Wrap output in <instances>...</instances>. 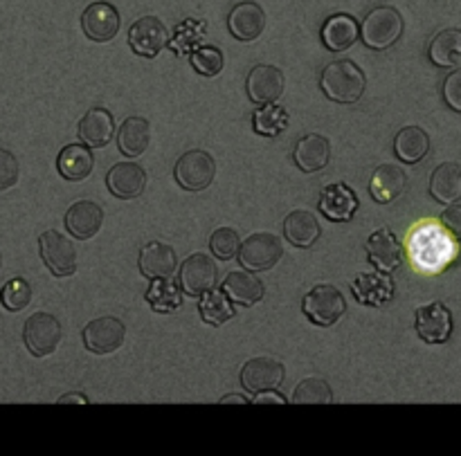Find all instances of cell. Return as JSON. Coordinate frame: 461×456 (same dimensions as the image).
Here are the masks:
<instances>
[{
  "mask_svg": "<svg viewBox=\"0 0 461 456\" xmlns=\"http://www.w3.org/2000/svg\"><path fill=\"white\" fill-rule=\"evenodd\" d=\"M365 72L354 61H333L320 76V88L331 102L356 103L365 93Z\"/></svg>",
  "mask_w": 461,
  "mask_h": 456,
  "instance_id": "cell-1",
  "label": "cell"
},
{
  "mask_svg": "<svg viewBox=\"0 0 461 456\" xmlns=\"http://www.w3.org/2000/svg\"><path fill=\"white\" fill-rule=\"evenodd\" d=\"M403 34V18L394 7H376L367 13L360 39L372 49H387L396 43Z\"/></svg>",
  "mask_w": 461,
  "mask_h": 456,
  "instance_id": "cell-2",
  "label": "cell"
},
{
  "mask_svg": "<svg viewBox=\"0 0 461 456\" xmlns=\"http://www.w3.org/2000/svg\"><path fill=\"white\" fill-rule=\"evenodd\" d=\"M239 261L250 273H266L275 268L284 256L282 238L270 232H257L248 237L239 247Z\"/></svg>",
  "mask_w": 461,
  "mask_h": 456,
  "instance_id": "cell-3",
  "label": "cell"
},
{
  "mask_svg": "<svg viewBox=\"0 0 461 456\" xmlns=\"http://www.w3.org/2000/svg\"><path fill=\"white\" fill-rule=\"evenodd\" d=\"M41 259L54 277H70L77 270V247L66 234L48 229L39 238Z\"/></svg>",
  "mask_w": 461,
  "mask_h": 456,
  "instance_id": "cell-4",
  "label": "cell"
},
{
  "mask_svg": "<svg viewBox=\"0 0 461 456\" xmlns=\"http://www.w3.org/2000/svg\"><path fill=\"white\" fill-rule=\"evenodd\" d=\"M345 295L329 283H320L304 297V315L318 326H331L345 315Z\"/></svg>",
  "mask_w": 461,
  "mask_h": 456,
  "instance_id": "cell-5",
  "label": "cell"
},
{
  "mask_svg": "<svg viewBox=\"0 0 461 456\" xmlns=\"http://www.w3.org/2000/svg\"><path fill=\"white\" fill-rule=\"evenodd\" d=\"M23 340H25L27 351L34 358H48L54 353L61 342V324L50 313H34L25 322L23 328Z\"/></svg>",
  "mask_w": 461,
  "mask_h": 456,
  "instance_id": "cell-6",
  "label": "cell"
},
{
  "mask_svg": "<svg viewBox=\"0 0 461 456\" xmlns=\"http://www.w3.org/2000/svg\"><path fill=\"white\" fill-rule=\"evenodd\" d=\"M174 175L185 192H203L214 180L216 162L205 151H187L176 162Z\"/></svg>",
  "mask_w": 461,
  "mask_h": 456,
  "instance_id": "cell-7",
  "label": "cell"
},
{
  "mask_svg": "<svg viewBox=\"0 0 461 456\" xmlns=\"http://www.w3.org/2000/svg\"><path fill=\"white\" fill-rule=\"evenodd\" d=\"M129 45L140 57L153 58L169 45V31L156 16H142L131 25Z\"/></svg>",
  "mask_w": 461,
  "mask_h": 456,
  "instance_id": "cell-8",
  "label": "cell"
},
{
  "mask_svg": "<svg viewBox=\"0 0 461 456\" xmlns=\"http://www.w3.org/2000/svg\"><path fill=\"white\" fill-rule=\"evenodd\" d=\"M126 328L117 317H97L84 328V346L90 353H115L124 344Z\"/></svg>",
  "mask_w": 461,
  "mask_h": 456,
  "instance_id": "cell-9",
  "label": "cell"
},
{
  "mask_svg": "<svg viewBox=\"0 0 461 456\" xmlns=\"http://www.w3.org/2000/svg\"><path fill=\"white\" fill-rule=\"evenodd\" d=\"M216 277L219 270L207 255H192L180 265V288L192 297H201L203 292L212 291L216 286Z\"/></svg>",
  "mask_w": 461,
  "mask_h": 456,
  "instance_id": "cell-10",
  "label": "cell"
},
{
  "mask_svg": "<svg viewBox=\"0 0 461 456\" xmlns=\"http://www.w3.org/2000/svg\"><path fill=\"white\" fill-rule=\"evenodd\" d=\"M246 88L250 102L257 103V106H264V103H273L282 97L284 88H286V79H284V72L279 67L257 66L248 75Z\"/></svg>",
  "mask_w": 461,
  "mask_h": 456,
  "instance_id": "cell-11",
  "label": "cell"
},
{
  "mask_svg": "<svg viewBox=\"0 0 461 456\" xmlns=\"http://www.w3.org/2000/svg\"><path fill=\"white\" fill-rule=\"evenodd\" d=\"M414 326H417L419 337L426 340L428 344H444L450 337V333H453V313L444 304H439V301L421 306L417 310Z\"/></svg>",
  "mask_w": 461,
  "mask_h": 456,
  "instance_id": "cell-12",
  "label": "cell"
},
{
  "mask_svg": "<svg viewBox=\"0 0 461 456\" xmlns=\"http://www.w3.org/2000/svg\"><path fill=\"white\" fill-rule=\"evenodd\" d=\"M120 12L111 3H93L90 7H86L84 16H81V27H84L86 36L97 43L115 39V34L120 31Z\"/></svg>",
  "mask_w": 461,
  "mask_h": 456,
  "instance_id": "cell-13",
  "label": "cell"
},
{
  "mask_svg": "<svg viewBox=\"0 0 461 456\" xmlns=\"http://www.w3.org/2000/svg\"><path fill=\"white\" fill-rule=\"evenodd\" d=\"M106 187L115 198L133 201V198L142 196L144 187H147V171L138 162H120L108 171Z\"/></svg>",
  "mask_w": 461,
  "mask_h": 456,
  "instance_id": "cell-14",
  "label": "cell"
},
{
  "mask_svg": "<svg viewBox=\"0 0 461 456\" xmlns=\"http://www.w3.org/2000/svg\"><path fill=\"white\" fill-rule=\"evenodd\" d=\"M284 364L275 358H252L241 369V385L250 394H259L266 389H277L284 380Z\"/></svg>",
  "mask_w": 461,
  "mask_h": 456,
  "instance_id": "cell-15",
  "label": "cell"
},
{
  "mask_svg": "<svg viewBox=\"0 0 461 456\" xmlns=\"http://www.w3.org/2000/svg\"><path fill=\"white\" fill-rule=\"evenodd\" d=\"M320 211L333 223H349L358 210V196L345 183L329 184L320 193Z\"/></svg>",
  "mask_w": 461,
  "mask_h": 456,
  "instance_id": "cell-16",
  "label": "cell"
},
{
  "mask_svg": "<svg viewBox=\"0 0 461 456\" xmlns=\"http://www.w3.org/2000/svg\"><path fill=\"white\" fill-rule=\"evenodd\" d=\"M365 250H367L369 261L385 274L394 273L401 265V261H403V250H401L399 238H396L387 228H381L378 232H374L372 237L367 238Z\"/></svg>",
  "mask_w": 461,
  "mask_h": 456,
  "instance_id": "cell-17",
  "label": "cell"
},
{
  "mask_svg": "<svg viewBox=\"0 0 461 456\" xmlns=\"http://www.w3.org/2000/svg\"><path fill=\"white\" fill-rule=\"evenodd\" d=\"M178 268V256L176 250L167 243L153 241L142 247L140 252V273L147 279H169L176 274Z\"/></svg>",
  "mask_w": 461,
  "mask_h": 456,
  "instance_id": "cell-18",
  "label": "cell"
},
{
  "mask_svg": "<svg viewBox=\"0 0 461 456\" xmlns=\"http://www.w3.org/2000/svg\"><path fill=\"white\" fill-rule=\"evenodd\" d=\"M63 220H66V228L72 237L79 238V241H88L102 229L104 211L97 202L79 201L68 207V214Z\"/></svg>",
  "mask_w": 461,
  "mask_h": 456,
  "instance_id": "cell-19",
  "label": "cell"
},
{
  "mask_svg": "<svg viewBox=\"0 0 461 456\" xmlns=\"http://www.w3.org/2000/svg\"><path fill=\"white\" fill-rule=\"evenodd\" d=\"M228 27L237 40L259 39L266 27V13L257 3H239L228 16Z\"/></svg>",
  "mask_w": 461,
  "mask_h": 456,
  "instance_id": "cell-20",
  "label": "cell"
},
{
  "mask_svg": "<svg viewBox=\"0 0 461 456\" xmlns=\"http://www.w3.org/2000/svg\"><path fill=\"white\" fill-rule=\"evenodd\" d=\"M115 133V121L106 108H90L79 121V139L90 148H104Z\"/></svg>",
  "mask_w": 461,
  "mask_h": 456,
  "instance_id": "cell-21",
  "label": "cell"
},
{
  "mask_svg": "<svg viewBox=\"0 0 461 456\" xmlns=\"http://www.w3.org/2000/svg\"><path fill=\"white\" fill-rule=\"evenodd\" d=\"M408 187V174L396 165H381L372 175L369 183V193L376 202L387 205V202L396 201L401 193Z\"/></svg>",
  "mask_w": 461,
  "mask_h": 456,
  "instance_id": "cell-22",
  "label": "cell"
},
{
  "mask_svg": "<svg viewBox=\"0 0 461 456\" xmlns=\"http://www.w3.org/2000/svg\"><path fill=\"white\" fill-rule=\"evenodd\" d=\"M360 39V27L349 13H333L322 27V43L331 52H345Z\"/></svg>",
  "mask_w": 461,
  "mask_h": 456,
  "instance_id": "cell-23",
  "label": "cell"
},
{
  "mask_svg": "<svg viewBox=\"0 0 461 456\" xmlns=\"http://www.w3.org/2000/svg\"><path fill=\"white\" fill-rule=\"evenodd\" d=\"M331 157V144L324 135H304L293 151V160L304 174H315L324 169Z\"/></svg>",
  "mask_w": 461,
  "mask_h": 456,
  "instance_id": "cell-24",
  "label": "cell"
},
{
  "mask_svg": "<svg viewBox=\"0 0 461 456\" xmlns=\"http://www.w3.org/2000/svg\"><path fill=\"white\" fill-rule=\"evenodd\" d=\"M223 292L239 306H255L264 300L266 288L259 277L246 270V273H230L223 282Z\"/></svg>",
  "mask_w": 461,
  "mask_h": 456,
  "instance_id": "cell-25",
  "label": "cell"
},
{
  "mask_svg": "<svg viewBox=\"0 0 461 456\" xmlns=\"http://www.w3.org/2000/svg\"><path fill=\"white\" fill-rule=\"evenodd\" d=\"M320 223L309 210H295L284 220V237L295 247H311L320 238Z\"/></svg>",
  "mask_w": 461,
  "mask_h": 456,
  "instance_id": "cell-26",
  "label": "cell"
},
{
  "mask_svg": "<svg viewBox=\"0 0 461 456\" xmlns=\"http://www.w3.org/2000/svg\"><path fill=\"white\" fill-rule=\"evenodd\" d=\"M93 166L95 157L90 153V147H86V144H70L57 157L59 174L66 180H72V183H79V180L88 178Z\"/></svg>",
  "mask_w": 461,
  "mask_h": 456,
  "instance_id": "cell-27",
  "label": "cell"
},
{
  "mask_svg": "<svg viewBox=\"0 0 461 456\" xmlns=\"http://www.w3.org/2000/svg\"><path fill=\"white\" fill-rule=\"evenodd\" d=\"M151 142V126L144 117H129L117 130V147L126 157H140Z\"/></svg>",
  "mask_w": 461,
  "mask_h": 456,
  "instance_id": "cell-28",
  "label": "cell"
},
{
  "mask_svg": "<svg viewBox=\"0 0 461 456\" xmlns=\"http://www.w3.org/2000/svg\"><path fill=\"white\" fill-rule=\"evenodd\" d=\"M430 193L435 201L450 205L461 198V166L457 162H444L432 171Z\"/></svg>",
  "mask_w": 461,
  "mask_h": 456,
  "instance_id": "cell-29",
  "label": "cell"
},
{
  "mask_svg": "<svg viewBox=\"0 0 461 456\" xmlns=\"http://www.w3.org/2000/svg\"><path fill=\"white\" fill-rule=\"evenodd\" d=\"M430 151V138L419 126H405L399 130L394 139V153L405 165H417Z\"/></svg>",
  "mask_w": 461,
  "mask_h": 456,
  "instance_id": "cell-30",
  "label": "cell"
},
{
  "mask_svg": "<svg viewBox=\"0 0 461 456\" xmlns=\"http://www.w3.org/2000/svg\"><path fill=\"white\" fill-rule=\"evenodd\" d=\"M430 61L439 67H453L461 61V30H444L432 39Z\"/></svg>",
  "mask_w": 461,
  "mask_h": 456,
  "instance_id": "cell-31",
  "label": "cell"
},
{
  "mask_svg": "<svg viewBox=\"0 0 461 456\" xmlns=\"http://www.w3.org/2000/svg\"><path fill=\"white\" fill-rule=\"evenodd\" d=\"M203 300H201V317L205 319L207 324H212V326H221V324L230 322V319L234 317V306H232V300H230L228 295H225L223 291H207L203 292Z\"/></svg>",
  "mask_w": 461,
  "mask_h": 456,
  "instance_id": "cell-32",
  "label": "cell"
},
{
  "mask_svg": "<svg viewBox=\"0 0 461 456\" xmlns=\"http://www.w3.org/2000/svg\"><path fill=\"white\" fill-rule=\"evenodd\" d=\"M147 301L156 313H174L183 304L180 288L169 279H153L151 288L147 291Z\"/></svg>",
  "mask_w": 461,
  "mask_h": 456,
  "instance_id": "cell-33",
  "label": "cell"
},
{
  "mask_svg": "<svg viewBox=\"0 0 461 456\" xmlns=\"http://www.w3.org/2000/svg\"><path fill=\"white\" fill-rule=\"evenodd\" d=\"M252 124H255V130L259 135H266V138H277L279 133L286 130L288 112L284 111V106H277L275 102L264 103L259 111H255Z\"/></svg>",
  "mask_w": 461,
  "mask_h": 456,
  "instance_id": "cell-34",
  "label": "cell"
},
{
  "mask_svg": "<svg viewBox=\"0 0 461 456\" xmlns=\"http://www.w3.org/2000/svg\"><path fill=\"white\" fill-rule=\"evenodd\" d=\"M293 405H331L333 391L322 378H306L293 391Z\"/></svg>",
  "mask_w": 461,
  "mask_h": 456,
  "instance_id": "cell-35",
  "label": "cell"
},
{
  "mask_svg": "<svg viewBox=\"0 0 461 456\" xmlns=\"http://www.w3.org/2000/svg\"><path fill=\"white\" fill-rule=\"evenodd\" d=\"M360 282H365L367 286H358L354 283V292L365 301V304H372V306H381L383 301L390 300L394 295V286L387 277H381V274H365L360 277Z\"/></svg>",
  "mask_w": 461,
  "mask_h": 456,
  "instance_id": "cell-36",
  "label": "cell"
},
{
  "mask_svg": "<svg viewBox=\"0 0 461 456\" xmlns=\"http://www.w3.org/2000/svg\"><path fill=\"white\" fill-rule=\"evenodd\" d=\"M0 301L9 313H18V310L27 308L32 301V286L23 277L9 279L0 291Z\"/></svg>",
  "mask_w": 461,
  "mask_h": 456,
  "instance_id": "cell-37",
  "label": "cell"
},
{
  "mask_svg": "<svg viewBox=\"0 0 461 456\" xmlns=\"http://www.w3.org/2000/svg\"><path fill=\"white\" fill-rule=\"evenodd\" d=\"M239 247H241V241H239V232L232 228H219L216 232H212L210 237V250L216 259L230 261L239 255Z\"/></svg>",
  "mask_w": 461,
  "mask_h": 456,
  "instance_id": "cell-38",
  "label": "cell"
},
{
  "mask_svg": "<svg viewBox=\"0 0 461 456\" xmlns=\"http://www.w3.org/2000/svg\"><path fill=\"white\" fill-rule=\"evenodd\" d=\"M194 70L203 76H216L223 70V54L214 45H205V48H196L189 57Z\"/></svg>",
  "mask_w": 461,
  "mask_h": 456,
  "instance_id": "cell-39",
  "label": "cell"
},
{
  "mask_svg": "<svg viewBox=\"0 0 461 456\" xmlns=\"http://www.w3.org/2000/svg\"><path fill=\"white\" fill-rule=\"evenodd\" d=\"M18 174H21V166H18L16 156L7 148H0V192L12 189L18 183Z\"/></svg>",
  "mask_w": 461,
  "mask_h": 456,
  "instance_id": "cell-40",
  "label": "cell"
},
{
  "mask_svg": "<svg viewBox=\"0 0 461 456\" xmlns=\"http://www.w3.org/2000/svg\"><path fill=\"white\" fill-rule=\"evenodd\" d=\"M444 99L453 111L461 112V70L450 72L444 81Z\"/></svg>",
  "mask_w": 461,
  "mask_h": 456,
  "instance_id": "cell-41",
  "label": "cell"
},
{
  "mask_svg": "<svg viewBox=\"0 0 461 456\" xmlns=\"http://www.w3.org/2000/svg\"><path fill=\"white\" fill-rule=\"evenodd\" d=\"M441 223H444L446 232H448L455 241H461V205L450 202V205L446 207L444 214H441Z\"/></svg>",
  "mask_w": 461,
  "mask_h": 456,
  "instance_id": "cell-42",
  "label": "cell"
},
{
  "mask_svg": "<svg viewBox=\"0 0 461 456\" xmlns=\"http://www.w3.org/2000/svg\"><path fill=\"white\" fill-rule=\"evenodd\" d=\"M266 403L286 405V398H284V396H279L275 389H266V394H264V391H259V396L252 400V405H266Z\"/></svg>",
  "mask_w": 461,
  "mask_h": 456,
  "instance_id": "cell-43",
  "label": "cell"
},
{
  "mask_svg": "<svg viewBox=\"0 0 461 456\" xmlns=\"http://www.w3.org/2000/svg\"><path fill=\"white\" fill-rule=\"evenodd\" d=\"M66 403H81V405H88V398L81 394H68L59 398V405H66Z\"/></svg>",
  "mask_w": 461,
  "mask_h": 456,
  "instance_id": "cell-44",
  "label": "cell"
},
{
  "mask_svg": "<svg viewBox=\"0 0 461 456\" xmlns=\"http://www.w3.org/2000/svg\"><path fill=\"white\" fill-rule=\"evenodd\" d=\"M228 403L248 405V398H241V396H225V398H221V405H228Z\"/></svg>",
  "mask_w": 461,
  "mask_h": 456,
  "instance_id": "cell-45",
  "label": "cell"
},
{
  "mask_svg": "<svg viewBox=\"0 0 461 456\" xmlns=\"http://www.w3.org/2000/svg\"><path fill=\"white\" fill-rule=\"evenodd\" d=\"M0 270H3V255H0Z\"/></svg>",
  "mask_w": 461,
  "mask_h": 456,
  "instance_id": "cell-46",
  "label": "cell"
}]
</instances>
